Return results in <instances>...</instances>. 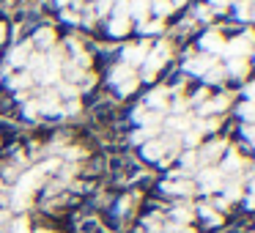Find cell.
Returning <instances> with one entry per match:
<instances>
[{"label": "cell", "mask_w": 255, "mask_h": 233, "mask_svg": "<svg viewBox=\"0 0 255 233\" xmlns=\"http://www.w3.org/2000/svg\"><path fill=\"white\" fill-rule=\"evenodd\" d=\"M50 167H55V162H50V165H44V167H33V170H28L22 178H19L17 192H14V209H25V203L30 200V192L41 184L44 170H50Z\"/></svg>", "instance_id": "6da1fadb"}, {"label": "cell", "mask_w": 255, "mask_h": 233, "mask_svg": "<svg viewBox=\"0 0 255 233\" xmlns=\"http://www.w3.org/2000/svg\"><path fill=\"white\" fill-rule=\"evenodd\" d=\"M167 58H170V47H167V44H156L154 50H148V58H145V63H143V66H145L143 77L145 80H154V74L167 63Z\"/></svg>", "instance_id": "7a4b0ae2"}, {"label": "cell", "mask_w": 255, "mask_h": 233, "mask_svg": "<svg viewBox=\"0 0 255 233\" xmlns=\"http://www.w3.org/2000/svg\"><path fill=\"white\" fill-rule=\"evenodd\" d=\"M253 41H255V36L247 30L244 36H239V39H233L231 44H225V55L228 58H247V52L253 50Z\"/></svg>", "instance_id": "3957f363"}, {"label": "cell", "mask_w": 255, "mask_h": 233, "mask_svg": "<svg viewBox=\"0 0 255 233\" xmlns=\"http://www.w3.org/2000/svg\"><path fill=\"white\" fill-rule=\"evenodd\" d=\"M198 187L203 192H217L222 187V173L214 170V167H203L200 170V178H198Z\"/></svg>", "instance_id": "277c9868"}, {"label": "cell", "mask_w": 255, "mask_h": 233, "mask_svg": "<svg viewBox=\"0 0 255 233\" xmlns=\"http://www.w3.org/2000/svg\"><path fill=\"white\" fill-rule=\"evenodd\" d=\"M148 58V44H132L124 50V63L127 66H143Z\"/></svg>", "instance_id": "5b68a950"}, {"label": "cell", "mask_w": 255, "mask_h": 233, "mask_svg": "<svg viewBox=\"0 0 255 233\" xmlns=\"http://www.w3.org/2000/svg\"><path fill=\"white\" fill-rule=\"evenodd\" d=\"M214 63H217L214 55H200V58H189L184 69H187L189 74H198V77H203V74L209 72L211 66H214Z\"/></svg>", "instance_id": "8992f818"}, {"label": "cell", "mask_w": 255, "mask_h": 233, "mask_svg": "<svg viewBox=\"0 0 255 233\" xmlns=\"http://www.w3.org/2000/svg\"><path fill=\"white\" fill-rule=\"evenodd\" d=\"M200 47H203V52H209V55H217V52H225V39L211 30V33H206L203 39H200Z\"/></svg>", "instance_id": "52a82bcc"}, {"label": "cell", "mask_w": 255, "mask_h": 233, "mask_svg": "<svg viewBox=\"0 0 255 233\" xmlns=\"http://www.w3.org/2000/svg\"><path fill=\"white\" fill-rule=\"evenodd\" d=\"M165 151H167V145L159 143V140L143 143V156H145L148 162H165Z\"/></svg>", "instance_id": "ba28073f"}, {"label": "cell", "mask_w": 255, "mask_h": 233, "mask_svg": "<svg viewBox=\"0 0 255 233\" xmlns=\"http://www.w3.org/2000/svg\"><path fill=\"white\" fill-rule=\"evenodd\" d=\"M222 154H225V143H222V140H214V143H209L200 151V162H203V165H211V162L220 159Z\"/></svg>", "instance_id": "9c48e42d"}, {"label": "cell", "mask_w": 255, "mask_h": 233, "mask_svg": "<svg viewBox=\"0 0 255 233\" xmlns=\"http://www.w3.org/2000/svg\"><path fill=\"white\" fill-rule=\"evenodd\" d=\"M162 189H165V192H170V195H192L195 184H192V181H187V178H178V181H167V184H162Z\"/></svg>", "instance_id": "30bf717a"}, {"label": "cell", "mask_w": 255, "mask_h": 233, "mask_svg": "<svg viewBox=\"0 0 255 233\" xmlns=\"http://www.w3.org/2000/svg\"><path fill=\"white\" fill-rule=\"evenodd\" d=\"M151 8V0H129V17H134L137 22H145Z\"/></svg>", "instance_id": "8fae6325"}, {"label": "cell", "mask_w": 255, "mask_h": 233, "mask_svg": "<svg viewBox=\"0 0 255 233\" xmlns=\"http://www.w3.org/2000/svg\"><path fill=\"white\" fill-rule=\"evenodd\" d=\"M30 41H25V44H19L17 50H11V55H8V63L11 66H25L28 63V58H30Z\"/></svg>", "instance_id": "7c38bea8"}, {"label": "cell", "mask_w": 255, "mask_h": 233, "mask_svg": "<svg viewBox=\"0 0 255 233\" xmlns=\"http://www.w3.org/2000/svg\"><path fill=\"white\" fill-rule=\"evenodd\" d=\"M222 107H228V96H217V99L200 105V107H198V116H211V113H220Z\"/></svg>", "instance_id": "4fadbf2b"}, {"label": "cell", "mask_w": 255, "mask_h": 233, "mask_svg": "<svg viewBox=\"0 0 255 233\" xmlns=\"http://www.w3.org/2000/svg\"><path fill=\"white\" fill-rule=\"evenodd\" d=\"M134 74H132V66H127V63H121V66H116L110 72V83L113 85H121V83H127V80H132Z\"/></svg>", "instance_id": "5bb4252c"}, {"label": "cell", "mask_w": 255, "mask_h": 233, "mask_svg": "<svg viewBox=\"0 0 255 233\" xmlns=\"http://www.w3.org/2000/svg\"><path fill=\"white\" fill-rule=\"evenodd\" d=\"M52 41H55V33H52L50 28H41L39 33L33 36V41H30V44L41 47V50H50V47H52Z\"/></svg>", "instance_id": "9a60e30c"}, {"label": "cell", "mask_w": 255, "mask_h": 233, "mask_svg": "<svg viewBox=\"0 0 255 233\" xmlns=\"http://www.w3.org/2000/svg\"><path fill=\"white\" fill-rule=\"evenodd\" d=\"M247 72V58H231L225 66V74H231V77H242V74Z\"/></svg>", "instance_id": "2e32d148"}, {"label": "cell", "mask_w": 255, "mask_h": 233, "mask_svg": "<svg viewBox=\"0 0 255 233\" xmlns=\"http://www.w3.org/2000/svg\"><path fill=\"white\" fill-rule=\"evenodd\" d=\"M239 167H242V156L239 154H228L225 156V162H222V176H231V173H236Z\"/></svg>", "instance_id": "e0dca14e"}, {"label": "cell", "mask_w": 255, "mask_h": 233, "mask_svg": "<svg viewBox=\"0 0 255 233\" xmlns=\"http://www.w3.org/2000/svg\"><path fill=\"white\" fill-rule=\"evenodd\" d=\"M203 80H206V83H211V85L222 83V80H225V66H220V63H214V66H211L209 72L203 74Z\"/></svg>", "instance_id": "ac0fdd59"}, {"label": "cell", "mask_w": 255, "mask_h": 233, "mask_svg": "<svg viewBox=\"0 0 255 233\" xmlns=\"http://www.w3.org/2000/svg\"><path fill=\"white\" fill-rule=\"evenodd\" d=\"M148 105L156 107V110H165V107H167V91H159V88L151 91V94H148Z\"/></svg>", "instance_id": "d6986e66"}, {"label": "cell", "mask_w": 255, "mask_h": 233, "mask_svg": "<svg viewBox=\"0 0 255 233\" xmlns=\"http://www.w3.org/2000/svg\"><path fill=\"white\" fill-rule=\"evenodd\" d=\"M137 30L140 33H159L162 30V19H145V22H137Z\"/></svg>", "instance_id": "ffe728a7"}, {"label": "cell", "mask_w": 255, "mask_h": 233, "mask_svg": "<svg viewBox=\"0 0 255 233\" xmlns=\"http://www.w3.org/2000/svg\"><path fill=\"white\" fill-rule=\"evenodd\" d=\"M167 126H170L173 129V132H178V134H184V132H187V129L189 126H192V121H189V118L187 116H181V118H173V121H167Z\"/></svg>", "instance_id": "44dd1931"}, {"label": "cell", "mask_w": 255, "mask_h": 233, "mask_svg": "<svg viewBox=\"0 0 255 233\" xmlns=\"http://www.w3.org/2000/svg\"><path fill=\"white\" fill-rule=\"evenodd\" d=\"M151 6H154V14L156 17H167V14L173 11V6H170V0H154V3H151Z\"/></svg>", "instance_id": "7402d4cb"}, {"label": "cell", "mask_w": 255, "mask_h": 233, "mask_svg": "<svg viewBox=\"0 0 255 233\" xmlns=\"http://www.w3.org/2000/svg\"><path fill=\"white\" fill-rule=\"evenodd\" d=\"M61 72L66 74V80H72V83H77V80H83V74H85V72H80V69L74 66V63H66V66H63Z\"/></svg>", "instance_id": "603a6c76"}, {"label": "cell", "mask_w": 255, "mask_h": 233, "mask_svg": "<svg viewBox=\"0 0 255 233\" xmlns=\"http://www.w3.org/2000/svg\"><path fill=\"white\" fill-rule=\"evenodd\" d=\"M239 116H242L244 121H255V102H244V105L239 107Z\"/></svg>", "instance_id": "cb8c5ba5"}, {"label": "cell", "mask_w": 255, "mask_h": 233, "mask_svg": "<svg viewBox=\"0 0 255 233\" xmlns=\"http://www.w3.org/2000/svg\"><path fill=\"white\" fill-rule=\"evenodd\" d=\"M222 195H225V200H236L239 195H242V187H239L236 181H233V184H225V189H222Z\"/></svg>", "instance_id": "d4e9b609"}, {"label": "cell", "mask_w": 255, "mask_h": 233, "mask_svg": "<svg viewBox=\"0 0 255 233\" xmlns=\"http://www.w3.org/2000/svg\"><path fill=\"white\" fill-rule=\"evenodd\" d=\"M200 217H203L209 225H217V222H220V214H214V209H209V206H200Z\"/></svg>", "instance_id": "484cf974"}, {"label": "cell", "mask_w": 255, "mask_h": 233, "mask_svg": "<svg viewBox=\"0 0 255 233\" xmlns=\"http://www.w3.org/2000/svg\"><path fill=\"white\" fill-rule=\"evenodd\" d=\"M154 132H156V129H151V126H143V129H137V132L132 134V140H134V143H145V140H148Z\"/></svg>", "instance_id": "4316f807"}, {"label": "cell", "mask_w": 255, "mask_h": 233, "mask_svg": "<svg viewBox=\"0 0 255 233\" xmlns=\"http://www.w3.org/2000/svg\"><path fill=\"white\" fill-rule=\"evenodd\" d=\"M181 137H184V143H187V145H195V143H198V140H200V132H198V129H195V126H189L187 132L181 134Z\"/></svg>", "instance_id": "83f0119b"}, {"label": "cell", "mask_w": 255, "mask_h": 233, "mask_svg": "<svg viewBox=\"0 0 255 233\" xmlns=\"http://www.w3.org/2000/svg\"><path fill=\"white\" fill-rule=\"evenodd\" d=\"M236 11H239V17H242V19H250V14H253V0H242Z\"/></svg>", "instance_id": "f1b7e54d"}, {"label": "cell", "mask_w": 255, "mask_h": 233, "mask_svg": "<svg viewBox=\"0 0 255 233\" xmlns=\"http://www.w3.org/2000/svg\"><path fill=\"white\" fill-rule=\"evenodd\" d=\"M30 83H33V77H30V74H22V77H14L11 80V88L19 91V88H25V85H30Z\"/></svg>", "instance_id": "f546056e"}, {"label": "cell", "mask_w": 255, "mask_h": 233, "mask_svg": "<svg viewBox=\"0 0 255 233\" xmlns=\"http://www.w3.org/2000/svg\"><path fill=\"white\" fill-rule=\"evenodd\" d=\"M173 217H176L178 222H189V217H192V211H189L187 206H178V209L173 211Z\"/></svg>", "instance_id": "4dcf8cb0"}, {"label": "cell", "mask_w": 255, "mask_h": 233, "mask_svg": "<svg viewBox=\"0 0 255 233\" xmlns=\"http://www.w3.org/2000/svg\"><path fill=\"white\" fill-rule=\"evenodd\" d=\"M134 85H137V80H127V83H121V85H118V94H124V96H127V94H132V91H134Z\"/></svg>", "instance_id": "1f68e13d"}, {"label": "cell", "mask_w": 255, "mask_h": 233, "mask_svg": "<svg viewBox=\"0 0 255 233\" xmlns=\"http://www.w3.org/2000/svg\"><path fill=\"white\" fill-rule=\"evenodd\" d=\"M22 113L28 118H36V116H39V102H28V105L22 107Z\"/></svg>", "instance_id": "d6a6232c"}, {"label": "cell", "mask_w": 255, "mask_h": 233, "mask_svg": "<svg viewBox=\"0 0 255 233\" xmlns=\"http://www.w3.org/2000/svg\"><path fill=\"white\" fill-rule=\"evenodd\" d=\"M195 162H198V154H195V151H187V154L181 156V165L184 167H195Z\"/></svg>", "instance_id": "836d02e7"}, {"label": "cell", "mask_w": 255, "mask_h": 233, "mask_svg": "<svg viewBox=\"0 0 255 233\" xmlns=\"http://www.w3.org/2000/svg\"><path fill=\"white\" fill-rule=\"evenodd\" d=\"M63 19H66V22H83V17H80L77 11H63Z\"/></svg>", "instance_id": "e575fe53"}, {"label": "cell", "mask_w": 255, "mask_h": 233, "mask_svg": "<svg viewBox=\"0 0 255 233\" xmlns=\"http://www.w3.org/2000/svg\"><path fill=\"white\" fill-rule=\"evenodd\" d=\"M77 110H80V102H77V99H74V102H69V105L63 107V113H66V116H72V113H77Z\"/></svg>", "instance_id": "d590c367"}, {"label": "cell", "mask_w": 255, "mask_h": 233, "mask_svg": "<svg viewBox=\"0 0 255 233\" xmlns=\"http://www.w3.org/2000/svg\"><path fill=\"white\" fill-rule=\"evenodd\" d=\"M110 3H116V0H99V6H96V11H99V14H105L107 8H110Z\"/></svg>", "instance_id": "8d00e7d4"}, {"label": "cell", "mask_w": 255, "mask_h": 233, "mask_svg": "<svg viewBox=\"0 0 255 233\" xmlns=\"http://www.w3.org/2000/svg\"><path fill=\"white\" fill-rule=\"evenodd\" d=\"M244 94H247V102H255V83L247 85V88H244Z\"/></svg>", "instance_id": "74e56055"}, {"label": "cell", "mask_w": 255, "mask_h": 233, "mask_svg": "<svg viewBox=\"0 0 255 233\" xmlns=\"http://www.w3.org/2000/svg\"><path fill=\"white\" fill-rule=\"evenodd\" d=\"M244 137L253 140V143H255V126H244Z\"/></svg>", "instance_id": "f35d334b"}, {"label": "cell", "mask_w": 255, "mask_h": 233, "mask_svg": "<svg viewBox=\"0 0 255 233\" xmlns=\"http://www.w3.org/2000/svg\"><path fill=\"white\" fill-rule=\"evenodd\" d=\"M17 233H28V228H25V222H22V220L17 222Z\"/></svg>", "instance_id": "ab89813d"}, {"label": "cell", "mask_w": 255, "mask_h": 233, "mask_svg": "<svg viewBox=\"0 0 255 233\" xmlns=\"http://www.w3.org/2000/svg\"><path fill=\"white\" fill-rule=\"evenodd\" d=\"M184 3H187V0H170V6L176 8V6H184Z\"/></svg>", "instance_id": "60d3db41"}, {"label": "cell", "mask_w": 255, "mask_h": 233, "mask_svg": "<svg viewBox=\"0 0 255 233\" xmlns=\"http://www.w3.org/2000/svg\"><path fill=\"white\" fill-rule=\"evenodd\" d=\"M6 39V28H3V25H0V41Z\"/></svg>", "instance_id": "b9f144b4"}, {"label": "cell", "mask_w": 255, "mask_h": 233, "mask_svg": "<svg viewBox=\"0 0 255 233\" xmlns=\"http://www.w3.org/2000/svg\"><path fill=\"white\" fill-rule=\"evenodd\" d=\"M211 3H214V6H225L228 0H211Z\"/></svg>", "instance_id": "7bdbcfd3"}, {"label": "cell", "mask_w": 255, "mask_h": 233, "mask_svg": "<svg viewBox=\"0 0 255 233\" xmlns=\"http://www.w3.org/2000/svg\"><path fill=\"white\" fill-rule=\"evenodd\" d=\"M55 3H58V6H66V3H69V0H55Z\"/></svg>", "instance_id": "ee69618b"}, {"label": "cell", "mask_w": 255, "mask_h": 233, "mask_svg": "<svg viewBox=\"0 0 255 233\" xmlns=\"http://www.w3.org/2000/svg\"><path fill=\"white\" fill-rule=\"evenodd\" d=\"M250 17H253V19H255V0H253V14H250Z\"/></svg>", "instance_id": "f6af8a7d"}]
</instances>
